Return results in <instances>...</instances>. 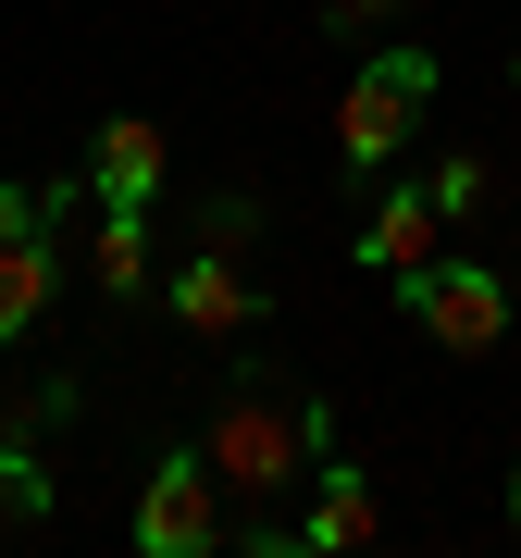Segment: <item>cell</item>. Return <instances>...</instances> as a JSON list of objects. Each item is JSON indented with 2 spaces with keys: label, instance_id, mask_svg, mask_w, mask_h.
<instances>
[{
  "label": "cell",
  "instance_id": "obj_9",
  "mask_svg": "<svg viewBox=\"0 0 521 558\" xmlns=\"http://www.w3.org/2000/svg\"><path fill=\"white\" fill-rule=\"evenodd\" d=\"M50 286H62V236H0V348L38 336Z\"/></svg>",
  "mask_w": 521,
  "mask_h": 558
},
{
  "label": "cell",
  "instance_id": "obj_3",
  "mask_svg": "<svg viewBox=\"0 0 521 558\" xmlns=\"http://www.w3.org/2000/svg\"><path fill=\"white\" fill-rule=\"evenodd\" d=\"M398 311H410V336H435L447 360H497L509 348V274H484V260H460V248H435L422 274H398Z\"/></svg>",
  "mask_w": 521,
  "mask_h": 558
},
{
  "label": "cell",
  "instance_id": "obj_1",
  "mask_svg": "<svg viewBox=\"0 0 521 558\" xmlns=\"http://www.w3.org/2000/svg\"><path fill=\"white\" fill-rule=\"evenodd\" d=\"M323 447H336V410L299 398V385H223L211 422H199V459L223 472V497H249V509L299 497Z\"/></svg>",
  "mask_w": 521,
  "mask_h": 558
},
{
  "label": "cell",
  "instance_id": "obj_4",
  "mask_svg": "<svg viewBox=\"0 0 521 558\" xmlns=\"http://www.w3.org/2000/svg\"><path fill=\"white\" fill-rule=\"evenodd\" d=\"M149 558H211L223 546V472L199 447H161V472L137 484V521H124Z\"/></svg>",
  "mask_w": 521,
  "mask_h": 558
},
{
  "label": "cell",
  "instance_id": "obj_10",
  "mask_svg": "<svg viewBox=\"0 0 521 558\" xmlns=\"http://www.w3.org/2000/svg\"><path fill=\"white\" fill-rule=\"evenodd\" d=\"M50 509H62V472L25 435H0V546H25V534H50Z\"/></svg>",
  "mask_w": 521,
  "mask_h": 558
},
{
  "label": "cell",
  "instance_id": "obj_15",
  "mask_svg": "<svg viewBox=\"0 0 521 558\" xmlns=\"http://www.w3.org/2000/svg\"><path fill=\"white\" fill-rule=\"evenodd\" d=\"M0 236H50V186H0Z\"/></svg>",
  "mask_w": 521,
  "mask_h": 558
},
{
  "label": "cell",
  "instance_id": "obj_2",
  "mask_svg": "<svg viewBox=\"0 0 521 558\" xmlns=\"http://www.w3.org/2000/svg\"><path fill=\"white\" fill-rule=\"evenodd\" d=\"M435 75H447V62L422 50V38H398V50H373V62H361V87L336 100V149H348V174H385V161L422 137V112H435Z\"/></svg>",
  "mask_w": 521,
  "mask_h": 558
},
{
  "label": "cell",
  "instance_id": "obj_17",
  "mask_svg": "<svg viewBox=\"0 0 521 558\" xmlns=\"http://www.w3.org/2000/svg\"><path fill=\"white\" fill-rule=\"evenodd\" d=\"M509 534H521V459H509Z\"/></svg>",
  "mask_w": 521,
  "mask_h": 558
},
{
  "label": "cell",
  "instance_id": "obj_8",
  "mask_svg": "<svg viewBox=\"0 0 521 558\" xmlns=\"http://www.w3.org/2000/svg\"><path fill=\"white\" fill-rule=\"evenodd\" d=\"M299 497H311V509H299V558H336V546H361V534H373V484H361V459L323 447Z\"/></svg>",
  "mask_w": 521,
  "mask_h": 558
},
{
  "label": "cell",
  "instance_id": "obj_11",
  "mask_svg": "<svg viewBox=\"0 0 521 558\" xmlns=\"http://www.w3.org/2000/svg\"><path fill=\"white\" fill-rule=\"evenodd\" d=\"M87 274H100V299H149V211L87 223Z\"/></svg>",
  "mask_w": 521,
  "mask_h": 558
},
{
  "label": "cell",
  "instance_id": "obj_14",
  "mask_svg": "<svg viewBox=\"0 0 521 558\" xmlns=\"http://www.w3.org/2000/svg\"><path fill=\"white\" fill-rule=\"evenodd\" d=\"M249 236H260V199H249V186L199 199V248H249Z\"/></svg>",
  "mask_w": 521,
  "mask_h": 558
},
{
  "label": "cell",
  "instance_id": "obj_12",
  "mask_svg": "<svg viewBox=\"0 0 521 558\" xmlns=\"http://www.w3.org/2000/svg\"><path fill=\"white\" fill-rule=\"evenodd\" d=\"M50 422H75V385H62V373H38V385H13V398H0V435H25V447H38Z\"/></svg>",
  "mask_w": 521,
  "mask_h": 558
},
{
  "label": "cell",
  "instance_id": "obj_16",
  "mask_svg": "<svg viewBox=\"0 0 521 558\" xmlns=\"http://www.w3.org/2000/svg\"><path fill=\"white\" fill-rule=\"evenodd\" d=\"M323 25L336 38H373V25H398V0H323Z\"/></svg>",
  "mask_w": 521,
  "mask_h": 558
},
{
  "label": "cell",
  "instance_id": "obj_19",
  "mask_svg": "<svg viewBox=\"0 0 521 558\" xmlns=\"http://www.w3.org/2000/svg\"><path fill=\"white\" fill-rule=\"evenodd\" d=\"M509 311H521V274H509Z\"/></svg>",
  "mask_w": 521,
  "mask_h": 558
},
{
  "label": "cell",
  "instance_id": "obj_6",
  "mask_svg": "<svg viewBox=\"0 0 521 558\" xmlns=\"http://www.w3.org/2000/svg\"><path fill=\"white\" fill-rule=\"evenodd\" d=\"M447 248V211H435V186H373V211H361V274H385V286H398V274H422V260H435Z\"/></svg>",
  "mask_w": 521,
  "mask_h": 558
},
{
  "label": "cell",
  "instance_id": "obj_18",
  "mask_svg": "<svg viewBox=\"0 0 521 558\" xmlns=\"http://www.w3.org/2000/svg\"><path fill=\"white\" fill-rule=\"evenodd\" d=\"M509 87H521V38H509Z\"/></svg>",
  "mask_w": 521,
  "mask_h": 558
},
{
  "label": "cell",
  "instance_id": "obj_7",
  "mask_svg": "<svg viewBox=\"0 0 521 558\" xmlns=\"http://www.w3.org/2000/svg\"><path fill=\"white\" fill-rule=\"evenodd\" d=\"M87 199L100 211H149L161 199V124L149 112H112L100 137H87Z\"/></svg>",
  "mask_w": 521,
  "mask_h": 558
},
{
  "label": "cell",
  "instance_id": "obj_5",
  "mask_svg": "<svg viewBox=\"0 0 521 558\" xmlns=\"http://www.w3.org/2000/svg\"><path fill=\"white\" fill-rule=\"evenodd\" d=\"M161 311H174V336L237 348V336H260V274H249L237 248H199V260H174V274H161Z\"/></svg>",
  "mask_w": 521,
  "mask_h": 558
},
{
  "label": "cell",
  "instance_id": "obj_13",
  "mask_svg": "<svg viewBox=\"0 0 521 558\" xmlns=\"http://www.w3.org/2000/svg\"><path fill=\"white\" fill-rule=\"evenodd\" d=\"M422 186H435V211H447V223H472V211H484V186H497V161H484V149H447Z\"/></svg>",
  "mask_w": 521,
  "mask_h": 558
}]
</instances>
